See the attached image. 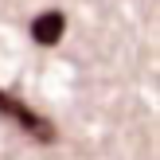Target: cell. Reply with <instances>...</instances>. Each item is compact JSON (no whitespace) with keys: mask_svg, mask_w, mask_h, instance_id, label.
<instances>
[{"mask_svg":"<svg viewBox=\"0 0 160 160\" xmlns=\"http://www.w3.org/2000/svg\"><path fill=\"white\" fill-rule=\"evenodd\" d=\"M0 117L16 121L28 137H35L39 145H55V141H59V129H55L47 117H39L31 106H23L20 98H12V94H4V90H0Z\"/></svg>","mask_w":160,"mask_h":160,"instance_id":"6da1fadb","label":"cell"},{"mask_svg":"<svg viewBox=\"0 0 160 160\" xmlns=\"http://www.w3.org/2000/svg\"><path fill=\"white\" fill-rule=\"evenodd\" d=\"M62 31H67V16L62 12H39L35 20H31V39L35 43H43V47H55L62 39Z\"/></svg>","mask_w":160,"mask_h":160,"instance_id":"7a4b0ae2","label":"cell"}]
</instances>
